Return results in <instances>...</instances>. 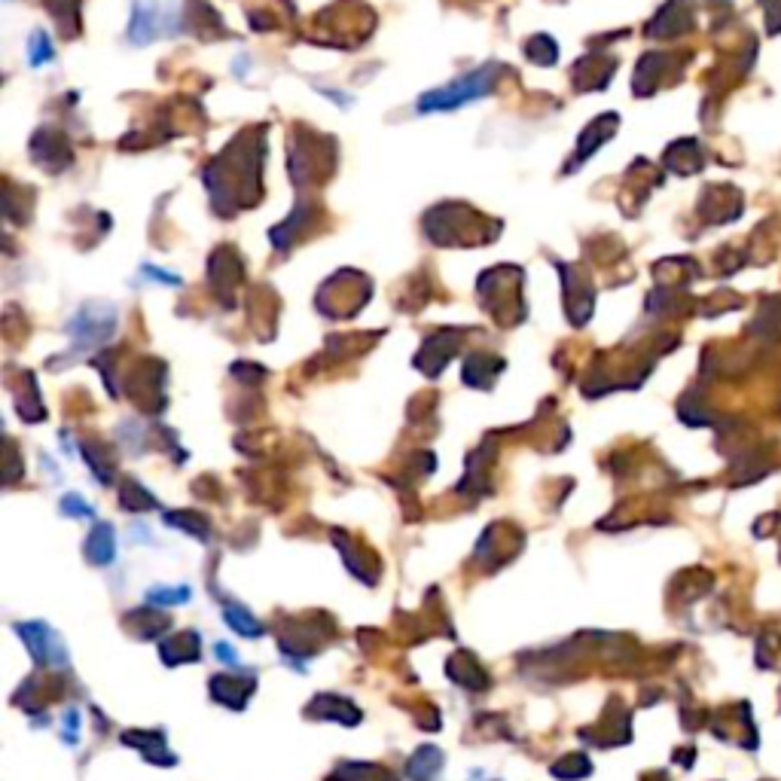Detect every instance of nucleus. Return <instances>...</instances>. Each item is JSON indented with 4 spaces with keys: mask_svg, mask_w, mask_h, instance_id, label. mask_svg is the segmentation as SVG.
Here are the masks:
<instances>
[{
    "mask_svg": "<svg viewBox=\"0 0 781 781\" xmlns=\"http://www.w3.org/2000/svg\"><path fill=\"white\" fill-rule=\"evenodd\" d=\"M495 80H498V65H483L473 74H464V77L452 80L443 89H434V92L422 95V101H418V110L431 113V110H455V107L473 104V101L483 98L486 92H492Z\"/></svg>",
    "mask_w": 781,
    "mask_h": 781,
    "instance_id": "obj_1",
    "label": "nucleus"
},
{
    "mask_svg": "<svg viewBox=\"0 0 781 781\" xmlns=\"http://www.w3.org/2000/svg\"><path fill=\"white\" fill-rule=\"evenodd\" d=\"M144 275H153V278H159L162 284H180L177 275H165V272H159L156 266H144Z\"/></svg>",
    "mask_w": 781,
    "mask_h": 781,
    "instance_id": "obj_11",
    "label": "nucleus"
},
{
    "mask_svg": "<svg viewBox=\"0 0 781 781\" xmlns=\"http://www.w3.org/2000/svg\"><path fill=\"white\" fill-rule=\"evenodd\" d=\"M116 327V312L107 306H86L74 321H71V333L80 339V345H95L101 339H107Z\"/></svg>",
    "mask_w": 781,
    "mask_h": 781,
    "instance_id": "obj_4",
    "label": "nucleus"
},
{
    "mask_svg": "<svg viewBox=\"0 0 781 781\" xmlns=\"http://www.w3.org/2000/svg\"><path fill=\"white\" fill-rule=\"evenodd\" d=\"M31 65H43V62H49V58L55 55L52 52V43H49V37L43 34V31H37L34 37H31Z\"/></svg>",
    "mask_w": 781,
    "mask_h": 781,
    "instance_id": "obj_9",
    "label": "nucleus"
},
{
    "mask_svg": "<svg viewBox=\"0 0 781 781\" xmlns=\"http://www.w3.org/2000/svg\"><path fill=\"white\" fill-rule=\"evenodd\" d=\"M226 623L238 632V635H248V638H257L263 635V626L242 608H226Z\"/></svg>",
    "mask_w": 781,
    "mask_h": 781,
    "instance_id": "obj_7",
    "label": "nucleus"
},
{
    "mask_svg": "<svg viewBox=\"0 0 781 781\" xmlns=\"http://www.w3.org/2000/svg\"><path fill=\"white\" fill-rule=\"evenodd\" d=\"M440 763H443V754H440L437 748H418V751L412 754V760H409V775H412L415 781H428V778L437 775Z\"/></svg>",
    "mask_w": 781,
    "mask_h": 781,
    "instance_id": "obj_6",
    "label": "nucleus"
},
{
    "mask_svg": "<svg viewBox=\"0 0 781 781\" xmlns=\"http://www.w3.org/2000/svg\"><path fill=\"white\" fill-rule=\"evenodd\" d=\"M190 598V589L187 586H177V589H153L147 595L150 605H184Z\"/></svg>",
    "mask_w": 781,
    "mask_h": 781,
    "instance_id": "obj_8",
    "label": "nucleus"
},
{
    "mask_svg": "<svg viewBox=\"0 0 781 781\" xmlns=\"http://www.w3.org/2000/svg\"><path fill=\"white\" fill-rule=\"evenodd\" d=\"M62 510H65L68 516H95V513H92V507H86L80 495H68V498H65V504H62Z\"/></svg>",
    "mask_w": 781,
    "mask_h": 781,
    "instance_id": "obj_10",
    "label": "nucleus"
},
{
    "mask_svg": "<svg viewBox=\"0 0 781 781\" xmlns=\"http://www.w3.org/2000/svg\"><path fill=\"white\" fill-rule=\"evenodd\" d=\"M19 635L25 638V644H28V650H31V656L37 659V663L62 666L68 659L62 641H58L55 632L49 626H43V623H25V626H19Z\"/></svg>",
    "mask_w": 781,
    "mask_h": 781,
    "instance_id": "obj_3",
    "label": "nucleus"
},
{
    "mask_svg": "<svg viewBox=\"0 0 781 781\" xmlns=\"http://www.w3.org/2000/svg\"><path fill=\"white\" fill-rule=\"evenodd\" d=\"M177 31V0H135L129 40L135 46L156 43Z\"/></svg>",
    "mask_w": 781,
    "mask_h": 781,
    "instance_id": "obj_2",
    "label": "nucleus"
},
{
    "mask_svg": "<svg viewBox=\"0 0 781 781\" xmlns=\"http://www.w3.org/2000/svg\"><path fill=\"white\" fill-rule=\"evenodd\" d=\"M217 656H220V659H226V663H235V653H232V647H229V644H217Z\"/></svg>",
    "mask_w": 781,
    "mask_h": 781,
    "instance_id": "obj_12",
    "label": "nucleus"
},
{
    "mask_svg": "<svg viewBox=\"0 0 781 781\" xmlns=\"http://www.w3.org/2000/svg\"><path fill=\"white\" fill-rule=\"evenodd\" d=\"M113 550H116V544H113V528L104 525V522L95 525L92 537L86 540V556H89V562L107 565V562L113 559Z\"/></svg>",
    "mask_w": 781,
    "mask_h": 781,
    "instance_id": "obj_5",
    "label": "nucleus"
}]
</instances>
